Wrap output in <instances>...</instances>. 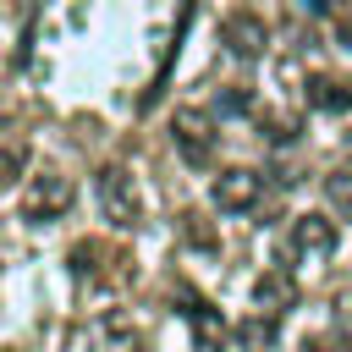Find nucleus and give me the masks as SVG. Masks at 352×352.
Wrapping results in <instances>:
<instances>
[{
    "label": "nucleus",
    "instance_id": "3",
    "mask_svg": "<svg viewBox=\"0 0 352 352\" xmlns=\"http://www.w3.org/2000/svg\"><path fill=\"white\" fill-rule=\"evenodd\" d=\"M170 138H176V154L187 160V165H209L214 160V121H209V110H176L170 116Z\"/></svg>",
    "mask_w": 352,
    "mask_h": 352
},
{
    "label": "nucleus",
    "instance_id": "4",
    "mask_svg": "<svg viewBox=\"0 0 352 352\" xmlns=\"http://www.w3.org/2000/svg\"><path fill=\"white\" fill-rule=\"evenodd\" d=\"M209 198H214V209L242 214V209H253V204L264 198V176H258V170H248V165H231V170H220V176H214Z\"/></svg>",
    "mask_w": 352,
    "mask_h": 352
},
{
    "label": "nucleus",
    "instance_id": "7",
    "mask_svg": "<svg viewBox=\"0 0 352 352\" xmlns=\"http://www.w3.org/2000/svg\"><path fill=\"white\" fill-rule=\"evenodd\" d=\"M286 242H292L297 258H330V253H336V220H324V214H297L292 231H286Z\"/></svg>",
    "mask_w": 352,
    "mask_h": 352
},
{
    "label": "nucleus",
    "instance_id": "15",
    "mask_svg": "<svg viewBox=\"0 0 352 352\" xmlns=\"http://www.w3.org/2000/svg\"><path fill=\"white\" fill-rule=\"evenodd\" d=\"M336 336L352 346V292H341V302H336Z\"/></svg>",
    "mask_w": 352,
    "mask_h": 352
},
{
    "label": "nucleus",
    "instance_id": "1",
    "mask_svg": "<svg viewBox=\"0 0 352 352\" xmlns=\"http://www.w3.org/2000/svg\"><path fill=\"white\" fill-rule=\"evenodd\" d=\"M99 209H104V220L121 226V231L143 220V192H138V182H132L126 165H104V170H99Z\"/></svg>",
    "mask_w": 352,
    "mask_h": 352
},
{
    "label": "nucleus",
    "instance_id": "2",
    "mask_svg": "<svg viewBox=\"0 0 352 352\" xmlns=\"http://www.w3.org/2000/svg\"><path fill=\"white\" fill-rule=\"evenodd\" d=\"M72 198H77L72 176H60V170H38V176L22 187V220H55V214L72 209Z\"/></svg>",
    "mask_w": 352,
    "mask_h": 352
},
{
    "label": "nucleus",
    "instance_id": "14",
    "mask_svg": "<svg viewBox=\"0 0 352 352\" xmlns=\"http://www.w3.org/2000/svg\"><path fill=\"white\" fill-rule=\"evenodd\" d=\"M182 231H187V242H192V248H214V231H209V226H198V214H182Z\"/></svg>",
    "mask_w": 352,
    "mask_h": 352
},
{
    "label": "nucleus",
    "instance_id": "16",
    "mask_svg": "<svg viewBox=\"0 0 352 352\" xmlns=\"http://www.w3.org/2000/svg\"><path fill=\"white\" fill-rule=\"evenodd\" d=\"M264 126H270V138H275V143L297 138V121H292V116H264Z\"/></svg>",
    "mask_w": 352,
    "mask_h": 352
},
{
    "label": "nucleus",
    "instance_id": "13",
    "mask_svg": "<svg viewBox=\"0 0 352 352\" xmlns=\"http://www.w3.org/2000/svg\"><path fill=\"white\" fill-rule=\"evenodd\" d=\"M28 170V143H11V148H0V192L6 187H16V176Z\"/></svg>",
    "mask_w": 352,
    "mask_h": 352
},
{
    "label": "nucleus",
    "instance_id": "10",
    "mask_svg": "<svg viewBox=\"0 0 352 352\" xmlns=\"http://www.w3.org/2000/svg\"><path fill=\"white\" fill-rule=\"evenodd\" d=\"M308 104L314 110H352V77H330V72L308 77Z\"/></svg>",
    "mask_w": 352,
    "mask_h": 352
},
{
    "label": "nucleus",
    "instance_id": "8",
    "mask_svg": "<svg viewBox=\"0 0 352 352\" xmlns=\"http://www.w3.org/2000/svg\"><path fill=\"white\" fill-rule=\"evenodd\" d=\"M182 314H187V324H192L198 352H220V346L231 341V330H226V319H220V308H214V302H204V297L182 292Z\"/></svg>",
    "mask_w": 352,
    "mask_h": 352
},
{
    "label": "nucleus",
    "instance_id": "9",
    "mask_svg": "<svg viewBox=\"0 0 352 352\" xmlns=\"http://www.w3.org/2000/svg\"><path fill=\"white\" fill-rule=\"evenodd\" d=\"M253 297H258V308H264V314H280V308H292V302H297V280H292L286 270H264V275H258V286H253Z\"/></svg>",
    "mask_w": 352,
    "mask_h": 352
},
{
    "label": "nucleus",
    "instance_id": "12",
    "mask_svg": "<svg viewBox=\"0 0 352 352\" xmlns=\"http://www.w3.org/2000/svg\"><path fill=\"white\" fill-rule=\"evenodd\" d=\"M324 192H330V204H336L341 214H352V160L330 165V176H324Z\"/></svg>",
    "mask_w": 352,
    "mask_h": 352
},
{
    "label": "nucleus",
    "instance_id": "11",
    "mask_svg": "<svg viewBox=\"0 0 352 352\" xmlns=\"http://www.w3.org/2000/svg\"><path fill=\"white\" fill-rule=\"evenodd\" d=\"M236 341H242V352H270L275 346V314H253V319H242V330H236Z\"/></svg>",
    "mask_w": 352,
    "mask_h": 352
},
{
    "label": "nucleus",
    "instance_id": "6",
    "mask_svg": "<svg viewBox=\"0 0 352 352\" xmlns=\"http://www.w3.org/2000/svg\"><path fill=\"white\" fill-rule=\"evenodd\" d=\"M220 38H226V50L242 55V60H253V55L270 50V28H264V16H253V11H231V16L220 22Z\"/></svg>",
    "mask_w": 352,
    "mask_h": 352
},
{
    "label": "nucleus",
    "instance_id": "5",
    "mask_svg": "<svg viewBox=\"0 0 352 352\" xmlns=\"http://www.w3.org/2000/svg\"><path fill=\"white\" fill-rule=\"evenodd\" d=\"M88 352H143V324L132 314H104L88 330Z\"/></svg>",
    "mask_w": 352,
    "mask_h": 352
}]
</instances>
